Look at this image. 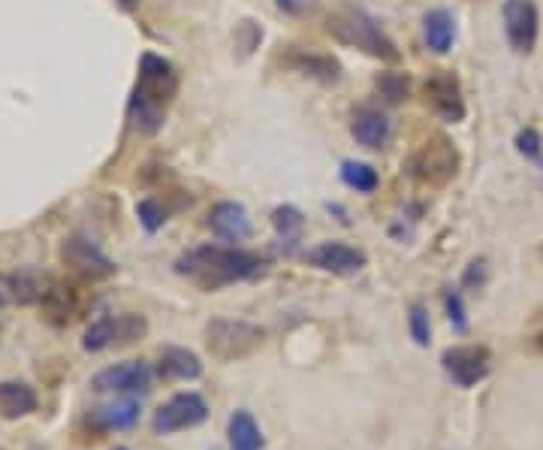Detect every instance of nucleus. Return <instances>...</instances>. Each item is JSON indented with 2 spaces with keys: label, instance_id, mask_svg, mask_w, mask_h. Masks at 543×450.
Listing matches in <instances>:
<instances>
[{
  "label": "nucleus",
  "instance_id": "4468645a",
  "mask_svg": "<svg viewBox=\"0 0 543 450\" xmlns=\"http://www.w3.org/2000/svg\"><path fill=\"white\" fill-rule=\"evenodd\" d=\"M209 230L227 242V245H239V242H248L254 236V224H251V215L242 203H218L212 206L209 218H206Z\"/></svg>",
  "mask_w": 543,
  "mask_h": 450
},
{
  "label": "nucleus",
  "instance_id": "c756f323",
  "mask_svg": "<svg viewBox=\"0 0 543 450\" xmlns=\"http://www.w3.org/2000/svg\"><path fill=\"white\" fill-rule=\"evenodd\" d=\"M444 309H447V318L453 324L456 333H465L468 330V318H465V303H462V293L459 290H447L444 293Z\"/></svg>",
  "mask_w": 543,
  "mask_h": 450
},
{
  "label": "nucleus",
  "instance_id": "4be33fe9",
  "mask_svg": "<svg viewBox=\"0 0 543 450\" xmlns=\"http://www.w3.org/2000/svg\"><path fill=\"white\" fill-rule=\"evenodd\" d=\"M227 438H230V450H263V447H266V438H263L260 423H257L254 414L245 411V408H239V411L230 414Z\"/></svg>",
  "mask_w": 543,
  "mask_h": 450
},
{
  "label": "nucleus",
  "instance_id": "72a5a7b5",
  "mask_svg": "<svg viewBox=\"0 0 543 450\" xmlns=\"http://www.w3.org/2000/svg\"><path fill=\"white\" fill-rule=\"evenodd\" d=\"M118 7L130 13V10H136V7H139V0H118Z\"/></svg>",
  "mask_w": 543,
  "mask_h": 450
},
{
  "label": "nucleus",
  "instance_id": "39448f33",
  "mask_svg": "<svg viewBox=\"0 0 543 450\" xmlns=\"http://www.w3.org/2000/svg\"><path fill=\"white\" fill-rule=\"evenodd\" d=\"M266 339V330L251 321L236 318H212L206 324V348L221 363H236L251 357Z\"/></svg>",
  "mask_w": 543,
  "mask_h": 450
},
{
  "label": "nucleus",
  "instance_id": "f704fd0d",
  "mask_svg": "<svg viewBox=\"0 0 543 450\" xmlns=\"http://www.w3.org/2000/svg\"><path fill=\"white\" fill-rule=\"evenodd\" d=\"M7 306V293L4 290H0V309H4Z\"/></svg>",
  "mask_w": 543,
  "mask_h": 450
},
{
  "label": "nucleus",
  "instance_id": "7c9ffc66",
  "mask_svg": "<svg viewBox=\"0 0 543 450\" xmlns=\"http://www.w3.org/2000/svg\"><path fill=\"white\" fill-rule=\"evenodd\" d=\"M260 40H263L260 25H254V22H242V25L236 28V49H242V58H248V55L260 46Z\"/></svg>",
  "mask_w": 543,
  "mask_h": 450
},
{
  "label": "nucleus",
  "instance_id": "c85d7f7f",
  "mask_svg": "<svg viewBox=\"0 0 543 450\" xmlns=\"http://www.w3.org/2000/svg\"><path fill=\"white\" fill-rule=\"evenodd\" d=\"M516 152H519L522 158H528V161H540V155H543V139H540V133H537L534 127H522V130L516 133Z\"/></svg>",
  "mask_w": 543,
  "mask_h": 450
},
{
  "label": "nucleus",
  "instance_id": "a878e982",
  "mask_svg": "<svg viewBox=\"0 0 543 450\" xmlns=\"http://www.w3.org/2000/svg\"><path fill=\"white\" fill-rule=\"evenodd\" d=\"M375 91L381 94L384 103L399 106V103H405L408 94H411V76L402 73V70H387V73H381V76L375 79Z\"/></svg>",
  "mask_w": 543,
  "mask_h": 450
},
{
  "label": "nucleus",
  "instance_id": "f257e3e1",
  "mask_svg": "<svg viewBox=\"0 0 543 450\" xmlns=\"http://www.w3.org/2000/svg\"><path fill=\"white\" fill-rule=\"evenodd\" d=\"M269 260L239 245H203L175 260V272L194 278L203 290H221L236 281H254L266 275Z\"/></svg>",
  "mask_w": 543,
  "mask_h": 450
},
{
  "label": "nucleus",
  "instance_id": "dca6fc26",
  "mask_svg": "<svg viewBox=\"0 0 543 450\" xmlns=\"http://www.w3.org/2000/svg\"><path fill=\"white\" fill-rule=\"evenodd\" d=\"M52 275L49 272H43V269H37V266H25V269H19V272H10L7 275V287L13 290V296H16V303H22V306H34V303H43L46 299V293L52 290Z\"/></svg>",
  "mask_w": 543,
  "mask_h": 450
},
{
  "label": "nucleus",
  "instance_id": "7ed1b4c3",
  "mask_svg": "<svg viewBox=\"0 0 543 450\" xmlns=\"http://www.w3.org/2000/svg\"><path fill=\"white\" fill-rule=\"evenodd\" d=\"M326 34L347 46V49H359V52H366L384 64H399L402 61V52L396 46V40L381 28V22L369 13H362V10H341L335 16H329L326 22Z\"/></svg>",
  "mask_w": 543,
  "mask_h": 450
},
{
  "label": "nucleus",
  "instance_id": "473e14b6",
  "mask_svg": "<svg viewBox=\"0 0 543 450\" xmlns=\"http://www.w3.org/2000/svg\"><path fill=\"white\" fill-rule=\"evenodd\" d=\"M465 287H483L486 284V260H471L462 278Z\"/></svg>",
  "mask_w": 543,
  "mask_h": 450
},
{
  "label": "nucleus",
  "instance_id": "1a4fd4ad",
  "mask_svg": "<svg viewBox=\"0 0 543 450\" xmlns=\"http://www.w3.org/2000/svg\"><path fill=\"white\" fill-rule=\"evenodd\" d=\"M423 100L447 124H459L468 115V106H465V97H462V85H459V79L450 70H438L435 76L426 79Z\"/></svg>",
  "mask_w": 543,
  "mask_h": 450
},
{
  "label": "nucleus",
  "instance_id": "f8f14e48",
  "mask_svg": "<svg viewBox=\"0 0 543 450\" xmlns=\"http://www.w3.org/2000/svg\"><path fill=\"white\" fill-rule=\"evenodd\" d=\"M441 366L456 387H477L489 375V351L483 345H453L441 354Z\"/></svg>",
  "mask_w": 543,
  "mask_h": 450
},
{
  "label": "nucleus",
  "instance_id": "f03ea898",
  "mask_svg": "<svg viewBox=\"0 0 543 450\" xmlns=\"http://www.w3.org/2000/svg\"><path fill=\"white\" fill-rule=\"evenodd\" d=\"M175 91H178V70L166 58L145 52L139 58V76L127 106L133 127L145 136H154L166 121V106L172 103Z\"/></svg>",
  "mask_w": 543,
  "mask_h": 450
},
{
  "label": "nucleus",
  "instance_id": "9b49d317",
  "mask_svg": "<svg viewBox=\"0 0 543 450\" xmlns=\"http://www.w3.org/2000/svg\"><path fill=\"white\" fill-rule=\"evenodd\" d=\"M504 34L516 55H531L540 34V13L534 0H504Z\"/></svg>",
  "mask_w": 543,
  "mask_h": 450
},
{
  "label": "nucleus",
  "instance_id": "5701e85b",
  "mask_svg": "<svg viewBox=\"0 0 543 450\" xmlns=\"http://www.w3.org/2000/svg\"><path fill=\"white\" fill-rule=\"evenodd\" d=\"M272 227L278 233V242L284 251H293L296 242L302 239V230H305V215L296 209V206H278L272 212Z\"/></svg>",
  "mask_w": 543,
  "mask_h": 450
},
{
  "label": "nucleus",
  "instance_id": "cd10ccee",
  "mask_svg": "<svg viewBox=\"0 0 543 450\" xmlns=\"http://www.w3.org/2000/svg\"><path fill=\"white\" fill-rule=\"evenodd\" d=\"M136 218H139V224L145 227V233H157L163 224H166V209L157 203V200H139L136 203Z\"/></svg>",
  "mask_w": 543,
  "mask_h": 450
},
{
  "label": "nucleus",
  "instance_id": "b1692460",
  "mask_svg": "<svg viewBox=\"0 0 543 450\" xmlns=\"http://www.w3.org/2000/svg\"><path fill=\"white\" fill-rule=\"evenodd\" d=\"M341 182L356 194H375L381 188V176L372 164L362 161H344L341 164Z\"/></svg>",
  "mask_w": 543,
  "mask_h": 450
},
{
  "label": "nucleus",
  "instance_id": "6ab92c4d",
  "mask_svg": "<svg viewBox=\"0 0 543 450\" xmlns=\"http://www.w3.org/2000/svg\"><path fill=\"white\" fill-rule=\"evenodd\" d=\"M157 375L163 381H197L203 375V363L194 351L188 348H163L160 363H157Z\"/></svg>",
  "mask_w": 543,
  "mask_h": 450
},
{
  "label": "nucleus",
  "instance_id": "423d86ee",
  "mask_svg": "<svg viewBox=\"0 0 543 450\" xmlns=\"http://www.w3.org/2000/svg\"><path fill=\"white\" fill-rule=\"evenodd\" d=\"M148 333V321L142 318V315H133V312H127V315H103V318H97L88 330H85V339H82V348L88 351V354H100V351H106V348H121V345H133V342H139L142 336Z\"/></svg>",
  "mask_w": 543,
  "mask_h": 450
},
{
  "label": "nucleus",
  "instance_id": "2eb2a0df",
  "mask_svg": "<svg viewBox=\"0 0 543 450\" xmlns=\"http://www.w3.org/2000/svg\"><path fill=\"white\" fill-rule=\"evenodd\" d=\"M393 124L390 118L375 109V106H359L350 118V136L362 145V148H372V152H381L390 142Z\"/></svg>",
  "mask_w": 543,
  "mask_h": 450
},
{
  "label": "nucleus",
  "instance_id": "f3484780",
  "mask_svg": "<svg viewBox=\"0 0 543 450\" xmlns=\"http://www.w3.org/2000/svg\"><path fill=\"white\" fill-rule=\"evenodd\" d=\"M88 423L100 432H112V429H133L139 423V399L136 396H124L118 402L91 408Z\"/></svg>",
  "mask_w": 543,
  "mask_h": 450
},
{
  "label": "nucleus",
  "instance_id": "c9c22d12",
  "mask_svg": "<svg viewBox=\"0 0 543 450\" xmlns=\"http://www.w3.org/2000/svg\"><path fill=\"white\" fill-rule=\"evenodd\" d=\"M115 450H127V447H115Z\"/></svg>",
  "mask_w": 543,
  "mask_h": 450
},
{
  "label": "nucleus",
  "instance_id": "2f4dec72",
  "mask_svg": "<svg viewBox=\"0 0 543 450\" xmlns=\"http://www.w3.org/2000/svg\"><path fill=\"white\" fill-rule=\"evenodd\" d=\"M275 7L284 13V16H293V19H305L317 10V0H275Z\"/></svg>",
  "mask_w": 543,
  "mask_h": 450
},
{
  "label": "nucleus",
  "instance_id": "a211bd4d",
  "mask_svg": "<svg viewBox=\"0 0 543 450\" xmlns=\"http://www.w3.org/2000/svg\"><path fill=\"white\" fill-rule=\"evenodd\" d=\"M40 408V396L25 381H0V417L19 420Z\"/></svg>",
  "mask_w": 543,
  "mask_h": 450
},
{
  "label": "nucleus",
  "instance_id": "393cba45",
  "mask_svg": "<svg viewBox=\"0 0 543 450\" xmlns=\"http://www.w3.org/2000/svg\"><path fill=\"white\" fill-rule=\"evenodd\" d=\"M43 309H46V318L52 321V324H67L70 318H73V312H76V299H73V290L70 287H64V284H52V290L46 293V299H43Z\"/></svg>",
  "mask_w": 543,
  "mask_h": 450
},
{
  "label": "nucleus",
  "instance_id": "0eeeda50",
  "mask_svg": "<svg viewBox=\"0 0 543 450\" xmlns=\"http://www.w3.org/2000/svg\"><path fill=\"white\" fill-rule=\"evenodd\" d=\"M209 420V405L200 393L188 390V393H175L172 399H166L154 417H151V429L154 435H172L181 429H194L200 423Z\"/></svg>",
  "mask_w": 543,
  "mask_h": 450
},
{
  "label": "nucleus",
  "instance_id": "412c9836",
  "mask_svg": "<svg viewBox=\"0 0 543 450\" xmlns=\"http://www.w3.org/2000/svg\"><path fill=\"white\" fill-rule=\"evenodd\" d=\"M423 40L426 49L435 55H447L456 43V19L447 10H432L423 19Z\"/></svg>",
  "mask_w": 543,
  "mask_h": 450
},
{
  "label": "nucleus",
  "instance_id": "aec40b11",
  "mask_svg": "<svg viewBox=\"0 0 543 450\" xmlns=\"http://www.w3.org/2000/svg\"><path fill=\"white\" fill-rule=\"evenodd\" d=\"M287 64L296 73H302V76H308V79H314L320 85H335L341 79V64L332 55H323V52H290Z\"/></svg>",
  "mask_w": 543,
  "mask_h": 450
},
{
  "label": "nucleus",
  "instance_id": "9d476101",
  "mask_svg": "<svg viewBox=\"0 0 543 450\" xmlns=\"http://www.w3.org/2000/svg\"><path fill=\"white\" fill-rule=\"evenodd\" d=\"M61 260L82 278H91V281H103V278H112L118 272L115 260L106 257L88 236H67L61 242Z\"/></svg>",
  "mask_w": 543,
  "mask_h": 450
},
{
  "label": "nucleus",
  "instance_id": "20e7f679",
  "mask_svg": "<svg viewBox=\"0 0 543 450\" xmlns=\"http://www.w3.org/2000/svg\"><path fill=\"white\" fill-rule=\"evenodd\" d=\"M459 167H462L459 148L444 133H432L405 164L408 176L420 185H429V188H444L447 182H453Z\"/></svg>",
  "mask_w": 543,
  "mask_h": 450
},
{
  "label": "nucleus",
  "instance_id": "ddd939ff",
  "mask_svg": "<svg viewBox=\"0 0 543 450\" xmlns=\"http://www.w3.org/2000/svg\"><path fill=\"white\" fill-rule=\"evenodd\" d=\"M305 263L320 269V272L350 278V275L362 272V266H366V254L353 245H347V242H320V245L305 251Z\"/></svg>",
  "mask_w": 543,
  "mask_h": 450
},
{
  "label": "nucleus",
  "instance_id": "6e6552de",
  "mask_svg": "<svg viewBox=\"0 0 543 450\" xmlns=\"http://www.w3.org/2000/svg\"><path fill=\"white\" fill-rule=\"evenodd\" d=\"M151 381H154V369L145 360H127V363H115L97 372L91 378V390L118 393V396H142L148 393Z\"/></svg>",
  "mask_w": 543,
  "mask_h": 450
},
{
  "label": "nucleus",
  "instance_id": "bb28decb",
  "mask_svg": "<svg viewBox=\"0 0 543 450\" xmlns=\"http://www.w3.org/2000/svg\"><path fill=\"white\" fill-rule=\"evenodd\" d=\"M408 327H411V339H414L420 348H429V345H432V318H429V309H426V306H420V303L411 306Z\"/></svg>",
  "mask_w": 543,
  "mask_h": 450
}]
</instances>
